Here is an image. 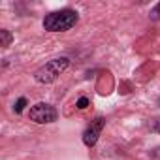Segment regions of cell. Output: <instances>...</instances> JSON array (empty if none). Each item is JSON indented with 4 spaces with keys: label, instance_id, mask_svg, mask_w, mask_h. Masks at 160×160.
I'll list each match as a JSON object with an SVG mask.
<instances>
[{
    "label": "cell",
    "instance_id": "cell-8",
    "mask_svg": "<svg viewBox=\"0 0 160 160\" xmlns=\"http://www.w3.org/2000/svg\"><path fill=\"white\" fill-rule=\"evenodd\" d=\"M151 17H152V19H160V4H156V6L152 8V12H151Z\"/></svg>",
    "mask_w": 160,
    "mask_h": 160
},
{
    "label": "cell",
    "instance_id": "cell-9",
    "mask_svg": "<svg viewBox=\"0 0 160 160\" xmlns=\"http://www.w3.org/2000/svg\"><path fill=\"white\" fill-rule=\"evenodd\" d=\"M151 128H152L154 132H160V121H156V122H154V124H152Z\"/></svg>",
    "mask_w": 160,
    "mask_h": 160
},
{
    "label": "cell",
    "instance_id": "cell-7",
    "mask_svg": "<svg viewBox=\"0 0 160 160\" xmlns=\"http://www.w3.org/2000/svg\"><path fill=\"white\" fill-rule=\"evenodd\" d=\"M87 106H89V98L83 96V98H79V100H77V108H79V109H85Z\"/></svg>",
    "mask_w": 160,
    "mask_h": 160
},
{
    "label": "cell",
    "instance_id": "cell-1",
    "mask_svg": "<svg viewBox=\"0 0 160 160\" xmlns=\"http://www.w3.org/2000/svg\"><path fill=\"white\" fill-rule=\"evenodd\" d=\"M77 23V12L73 10H60L45 15L43 19V28L49 32H64L70 30Z\"/></svg>",
    "mask_w": 160,
    "mask_h": 160
},
{
    "label": "cell",
    "instance_id": "cell-3",
    "mask_svg": "<svg viewBox=\"0 0 160 160\" xmlns=\"http://www.w3.org/2000/svg\"><path fill=\"white\" fill-rule=\"evenodd\" d=\"M30 121L38 122V124H47V122H53L57 121V109L49 104H36L30 108Z\"/></svg>",
    "mask_w": 160,
    "mask_h": 160
},
{
    "label": "cell",
    "instance_id": "cell-4",
    "mask_svg": "<svg viewBox=\"0 0 160 160\" xmlns=\"http://www.w3.org/2000/svg\"><path fill=\"white\" fill-rule=\"evenodd\" d=\"M104 124H106V119H104V117H96V119L91 122V126L83 132V143H85L87 147H94V145H96Z\"/></svg>",
    "mask_w": 160,
    "mask_h": 160
},
{
    "label": "cell",
    "instance_id": "cell-6",
    "mask_svg": "<svg viewBox=\"0 0 160 160\" xmlns=\"http://www.w3.org/2000/svg\"><path fill=\"white\" fill-rule=\"evenodd\" d=\"M25 106H27V100H25V98H19V100H17V104H15V108H13V109H15V113H21V111L25 109Z\"/></svg>",
    "mask_w": 160,
    "mask_h": 160
},
{
    "label": "cell",
    "instance_id": "cell-2",
    "mask_svg": "<svg viewBox=\"0 0 160 160\" xmlns=\"http://www.w3.org/2000/svg\"><path fill=\"white\" fill-rule=\"evenodd\" d=\"M68 64H70V60H68V57H58V58H53V60H49V62H45L36 73H34V79L38 83H53L55 79L68 68Z\"/></svg>",
    "mask_w": 160,
    "mask_h": 160
},
{
    "label": "cell",
    "instance_id": "cell-5",
    "mask_svg": "<svg viewBox=\"0 0 160 160\" xmlns=\"http://www.w3.org/2000/svg\"><path fill=\"white\" fill-rule=\"evenodd\" d=\"M12 40H13V36L10 34V30H6V28L0 30V45L2 47H8L12 43Z\"/></svg>",
    "mask_w": 160,
    "mask_h": 160
}]
</instances>
